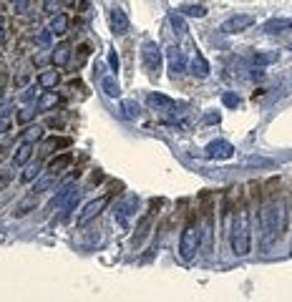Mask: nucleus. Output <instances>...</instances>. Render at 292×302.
Returning <instances> with one entry per match:
<instances>
[{
    "instance_id": "obj_1",
    "label": "nucleus",
    "mask_w": 292,
    "mask_h": 302,
    "mask_svg": "<svg viewBox=\"0 0 292 302\" xmlns=\"http://www.w3.org/2000/svg\"><path fill=\"white\" fill-rule=\"evenodd\" d=\"M259 224H262V244L269 247L287 224V212H284V202L279 199H269L267 204H262L259 209Z\"/></svg>"
},
{
    "instance_id": "obj_2",
    "label": "nucleus",
    "mask_w": 292,
    "mask_h": 302,
    "mask_svg": "<svg viewBox=\"0 0 292 302\" xmlns=\"http://www.w3.org/2000/svg\"><path fill=\"white\" fill-rule=\"evenodd\" d=\"M252 249V234H249V209L242 207L234 217V224H232V252L237 257H244L249 254Z\"/></svg>"
},
{
    "instance_id": "obj_3",
    "label": "nucleus",
    "mask_w": 292,
    "mask_h": 302,
    "mask_svg": "<svg viewBox=\"0 0 292 302\" xmlns=\"http://www.w3.org/2000/svg\"><path fill=\"white\" fill-rule=\"evenodd\" d=\"M199 244H202V227H199L197 219H189L187 227H184V232H182V239H179V254H182V259H187V262L194 259Z\"/></svg>"
},
{
    "instance_id": "obj_4",
    "label": "nucleus",
    "mask_w": 292,
    "mask_h": 302,
    "mask_svg": "<svg viewBox=\"0 0 292 302\" xmlns=\"http://www.w3.org/2000/svg\"><path fill=\"white\" fill-rule=\"evenodd\" d=\"M111 197L113 194H103V197H98V199H93V202H88L86 207H83V212L78 214V219H76V224L78 227H83V224H88L91 219H96L103 209H106V204L111 202Z\"/></svg>"
},
{
    "instance_id": "obj_5",
    "label": "nucleus",
    "mask_w": 292,
    "mask_h": 302,
    "mask_svg": "<svg viewBox=\"0 0 292 302\" xmlns=\"http://www.w3.org/2000/svg\"><path fill=\"white\" fill-rule=\"evenodd\" d=\"M143 68L149 71L152 76H159L162 71V51L157 43H143Z\"/></svg>"
},
{
    "instance_id": "obj_6",
    "label": "nucleus",
    "mask_w": 292,
    "mask_h": 302,
    "mask_svg": "<svg viewBox=\"0 0 292 302\" xmlns=\"http://www.w3.org/2000/svg\"><path fill=\"white\" fill-rule=\"evenodd\" d=\"M252 26H254V16L242 13V16H232L229 21H224L219 31L227 33V36H234V33H242V31H247V28H252Z\"/></svg>"
},
{
    "instance_id": "obj_7",
    "label": "nucleus",
    "mask_w": 292,
    "mask_h": 302,
    "mask_svg": "<svg viewBox=\"0 0 292 302\" xmlns=\"http://www.w3.org/2000/svg\"><path fill=\"white\" fill-rule=\"evenodd\" d=\"M204 154H207V159H232L234 146H232L229 141L219 138V141H212V143L204 148Z\"/></svg>"
},
{
    "instance_id": "obj_8",
    "label": "nucleus",
    "mask_w": 292,
    "mask_h": 302,
    "mask_svg": "<svg viewBox=\"0 0 292 302\" xmlns=\"http://www.w3.org/2000/svg\"><path fill=\"white\" fill-rule=\"evenodd\" d=\"M167 61H169V71H172V76H179V73L187 71V56H184L177 46L167 51Z\"/></svg>"
},
{
    "instance_id": "obj_9",
    "label": "nucleus",
    "mask_w": 292,
    "mask_h": 302,
    "mask_svg": "<svg viewBox=\"0 0 292 302\" xmlns=\"http://www.w3.org/2000/svg\"><path fill=\"white\" fill-rule=\"evenodd\" d=\"M146 103H149V108L154 111H177L179 103L169 96H162V93H149V98H146Z\"/></svg>"
},
{
    "instance_id": "obj_10",
    "label": "nucleus",
    "mask_w": 292,
    "mask_h": 302,
    "mask_svg": "<svg viewBox=\"0 0 292 302\" xmlns=\"http://www.w3.org/2000/svg\"><path fill=\"white\" fill-rule=\"evenodd\" d=\"M136 204H138V199H136V197H128L123 204H118V207H116V222H118L121 227H126V224H128V217H131V214H136V212H133V209H136Z\"/></svg>"
},
{
    "instance_id": "obj_11",
    "label": "nucleus",
    "mask_w": 292,
    "mask_h": 302,
    "mask_svg": "<svg viewBox=\"0 0 292 302\" xmlns=\"http://www.w3.org/2000/svg\"><path fill=\"white\" fill-rule=\"evenodd\" d=\"M262 31L264 33H269V36H277V33H292V18H272V21H267L264 26H262Z\"/></svg>"
},
{
    "instance_id": "obj_12",
    "label": "nucleus",
    "mask_w": 292,
    "mask_h": 302,
    "mask_svg": "<svg viewBox=\"0 0 292 302\" xmlns=\"http://www.w3.org/2000/svg\"><path fill=\"white\" fill-rule=\"evenodd\" d=\"M108 21H111V28H113V33H116V36L128 33V18H126V13H123L121 8H113V11H111V16H108Z\"/></svg>"
},
{
    "instance_id": "obj_13",
    "label": "nucleus",
    "mask_w": 292,
    "mask_h": 302,
    "mask_svg": "<svg viewBox=\"0 0 292 302\" xmlns=\"http://www.w3.org/2000/svg\"><path fill=\"white\" fill-rule=\"evenodd\" d=\"M76 194H78V192H76V187H73V184H66V187H63V189H61V192H58L53 199H51V209L66 207V204H68V202H71Z\"/></svg>"
},
{
    "instance_id": "obj_14",
    "label": "nucleus",
    "mask_w": 292,
    "mask_h": 302,
    "mask_svg": "<svg viewBox=\"0 0 292 302\" xmlns=\"http://www.w3.org/2000/svg\"><path fill=\"white\" fill-rule=\"evenodd\" d=\"M31 154H33V143H31V141H23V143L16 148V154H13V164H16V167H26L28 159H31Z\"/></svg>"
},
{
    "instance_id": "obj_15",
    "label": "nucleus",
    "mask_w": 292,
    "mask_h": 302,
    "mask_svg": "<svg viewBox=\"0 0 292 302\" xmlns=\"http://www.w3.org/2000/svg\"><path fill=\"white\" fill-rule=\"evenodd\" d=\"M277 61H279V51H257V53H252L254 66H269V63H277Z\"/></svg>"
},
{
    "instance_id": "obj_16",
    "label": "nucleus",
    "mask_w": 292,
    "mask_h": 302,
    "mask_svg": "<svg viewBox=\"0 0 292 302\" xmlns=\"http://www.w3.org/2000/svg\"><path fill=\"white\" fill-rule=\"evenodd\" d=\"M189 66H192V73H194V76H199V78H207V76H209V63L204 61L202 53H194Z\"/></svg>"
},
{
    "instance_id": "obj_17",
    "label": "nucleus",
    "mask_w": 292,
    "mask_h": 302,
    "mask_svg": "<svg viewBox=\"0 0 292 302\" xmlns=\"http://www.w3.org/2000/svg\"><path fill=\"white\" fill-rule=\"evenodd\" d=\"M71 162H73V154H71V151H63V154H58L56 159H51L48 169H51V172H56V174H61V172H63Z\"/></svg>"
},
{
    "instance_id": "obj_18",
    "label": "nucleus",
    "mask_w": 292,
    "mask_h": 302,
    "mask_svg": "<svg viewBox=\"0 0 292 302\" xmlns=\"http://www.w3.org/2000/svg\"><path fill=\"white\" fill-rule=\"evenodd\" d=\"M51 58H53V66H66V63H68V58H71V46H68V43L56 46Z\"/></svg>"
},
{
    "instance_id": "obj_19",
    "label": "nucleus",
    "mask_w": 292,
    "mask_h": 302,
    "mask_svg": "<svg viewBox=\"0 0 292 302\" xmlns=\"http://www.w3.org/2000/svg\"><path fill=\"white\" fill-rule=\"evenodd\" d=\"M56 177H58V174H56V172H51V169H48L46 174H41V177H38V182L33 184V194H41V192H46V189H48V187L56 182Z\"/></svg>"
},
{
    "instance_id": "obj_20",
    "label": "nucleus",
    "mask_w": 292,
    "mask_h": 302,
    "mask_svg": "<svg viewBox=\"0 0 292 302\" xmlns=\"http://www.w3.org/2000/svg\"><path fill=\"white\" fill-rule=\"evenodd\" d=\"M101 88H103V93H106L108 98H116V96L121 93V88H118V81H116V76H106V78H101Z\"/></svg>"
},
{
    "instance_id": "obj_21",
    "label": "nucleus",
    "mask_w": 292,
    "mask_h": 302,
    "mask_svg": "<svg viewBox=\"0 0 292 302\" xmlns=\"http://www.w3.org/2000/svg\"><path fill=\"white\" fill-rule=\"evenodd\" d=\"M121 111H123V116L131 118V121L141 118V106H138L136 101H123V103H121Z\"/></svg>"
},
{
    "instance_id": "obj_22",
    "label": "nucleus",
    "mask_w": 292,
    "mask_h": 302,
    "mask_svg": "<svg viewBox=\"0 0 292 302\" xmlns=\"http://www.w3.org/2000/svg\"><path fill=\"white\" fill-rule=\"evenodd\" d=\"M51 31H53V36H63V33L68 31V18H66L63 13H58V16L51 21Z\"/></svg>"
},
{
    "instance_id": "obj_23",
    "label": "nucleus",
    "mask_w": 292,
    "mask_h": 302,
    "mask_svg": "<svg viewBox=\"0 0 292 302\" xmlns=\"http://www.w3.org/2000/svg\"><path fill=\"white\" fill-rule=\"evenodd\" d=\"M56 83H58V71H43L38 76V86L41 88H53Z\"/></svg>"
},
{
    "instance_id": "obj_24",
    "label": "nucleus",
    "mask_w": 292,
    "mask_h": 302,
    "mask_svg": "<svg viewBox=\"0 0 292 302\" xmlns=\"http://www.w3.org/2000/svg\"><path fill=\"white\" fill-rule=\"evenodd\" d=\"M179 13H182V16H189V18H204V16H207V8H204V6H182Z\"/></svg>"
},
{
    "instance_id": "obj_25",
    "label": "nucleus",
    "mask_w": 292,
    "mask_h": 302,
    "mask_svg": "<svg viewBox=\"0 0 292 302\" xmlns=\"http://www.w3.org/2000/svg\"><path fill=\"white\" fill-rule=\"evenodd\" d=\"M169 23H172V28H174V33H177V36H182V33L187 31V26H184V18H182V13H172V16H169Z\"/></svg>"
},
{
    "instance_id": "obj_26",
    "label": "nucleus",
    "mask_w": 292,
    "mask_h": 302,
    "mask_svg": "<svg viewBox=\"0 0 292 302\" xmlns=\"http://www.w3.org/2000/svg\"><path fill=\"white\" fill-rule=\"evenodd\" d=\"M36 207V194H31L28 199H23L18 207H16V217H23V214H28V209H33Z\"/></svg>"
},
{
    "instance_id": "obj_27",
    "label": "nucleus",
    "mask_w": 292,
    "mask_h": 302,
    "mask_svg": "<svg viewBox=\"0 0 292 302\" xmlns=\"http://www.w3.org/2000/svg\"><path fill=\"white\" fill-rule=\"evenodd\" d=\"M222 103H224L227 108H237V106L242 103V98H239L237 93H232V91H227V93L222 96Z\"/></svg>"
},
{
    "instance_id": "obj_28",
    "label": "nucleus",
    "mask_w": 292,
    "mask_h": 302,
    "mask_svg": "<svg viewBox=\"0 0 292 302\" xmlns=\"http://www.w3.org/2000/svg\"><path fill=\"white\" fill-rule=\"evenodd\" d=\"M41 136H43V128H41V126H31V128H26L23 141H31V143H33V141H38Z\"/></svg>"
},
{
    "instance_id": "obj_29",
    "label": "nucleus",
    "mask_w": 292,
    "mask_h": 302,
    "mask_svg": "<svg viewBox=\"0 0 292 302\" xmlns=\"http://www.w3.org/2000/svg\"><path fill=\"white\" fill-rule=\"evenodd\" d=\"M56 101H58V96H56V93H46V96L38 101V108H41V111H46V108H48V106H53Z\"/></svg>"
},
{
    "instance_id": "obj_30",
    "label": "nucleus",
    "mask_w": 292,
    "mask_h": 302,
    "mask_svg": "<svg viewBox=\"0 0 292 302\" xmlns=\"http://www.w3.org/2000/svg\"><path fill=\"white\" fill-rule=\"evenodd\" d=\"M33 116H36V111H33V108H23V111L18 113V121H21V123H28Z\"/></svg>"
},
{
    "instance_id": "obj_31",
    "label": "nucleus",
    "mask_w": 292,
    "mask_h": 302,
    "mask_svg": "<svg viewBox=\"0 0 292 302\" xmlns=\"http://www.w3.org/2000/svg\"><path fill=\"white\" fill-rule=\"evenodd\" d=\"M36 177H38V164H36V167H28L21 179H23V182H31V179H36Z\"/></svg>"
},
{
    "instance_id": "obj_32",
    "label": "nucleus",
    "mask_w": 292,
    "mask_h": 302,
    "mask_svg": "<svg viewBox=\"0 0 292 302\" xmlns=\"http://www.w3.org/2000/svg\"><path fill=\"white\" fill-rule=\"evenodd\" d=\"M108 66H111V71H113V73H118V56H116V51H111V53H108Z\"/></svg>"
},
{
    "instance_id": "obj_33",
    "label": "nucleus",
    "mask_w": 292,
    "mask_h": 302,
    "mask_svg": "<svg viewBox=\"0 0 292 302\" xmlns=\"http://www.w3.org/2000/svg\"><path fill=\"white\" fill-rule=\"evenodd\" d=\"M13 108V101H6V103H0V118H6Z\"/></svg>"
},
{
    "instance_id": "obj_34",
    "label": "nucleus",
    "mask_w": 292,
    "mask_h": 302,
    "mask_svg": "<svg viewBox=\"0 0 292 302\" xmlns=\"http://www.w3.org/2000/svg\"><path fill=\"white\" fill-rule=\"evenodd\" d=\"M13 8H16V13H26L28 11V0H16Z\"/></svg>"
},
{
    "instance_id": "obj_35",
    "label": "nucleus",
    "mask_w": 292,
    "mask_h": 302,
    "mask_svg": "<svg viewBox=\"0 0 292 302\" xmlns=\"http://www.w3.org/2000/svg\"><path fill=\"white\" fill-rule=\"evenodd\" d=\"M61 3H63V0H46V11H48V13H56L53 8H58Z\"/></svg>"
},
{
    "instance_id": "obj_36",
    "label": "nucleus",
    "mask_w": 292,
    "mask_h": 302,
    "mask_svg": "<svg viewBox=\"0 0 292 302\" xmlns=\"http://www.w3.org/2000/svg\"><path fill=\"white\" fill-rule=\"evenodd\" d=\"M33 98H36V88H28V93L23 96V101H26V103H31Z\"/></svg>"
},
{
    "instance_id": "obj_37",
    "label": "nucleus",
    "mask_w": 292,
    "mask_h": 302,
    "mask_svg": "<svg viewBox=\"0 0 292 302\" xmlns=\"http://www.w3.org/2000/svg\"><path fill=\"white\" fill-rule=\"evenodd\" d=\"M207 123H219V113H207Z\"/></svg>"
},
{
    "instance_id": "obj_38",
    "label": "nucleus",
    "mask_w": 292,
    "mask_h": 302,
    "mask_svg": "<svg viewBox=\"0 0 292 302\" xmlns=\"http://www.w3.org/2000/svg\"><path fill=\"white\" fill-rule=\"evenodd\" d=\"M0 43H3V28H0Z\"/></svg>"
},
{
    "instance_id": "obj_39",
    "label": "nucleus",
    "mask_w": 292,
    "mask_h": 302,
    "mask_svg": "<svg viewBox=\"0 0 292 302\" xmlns=\"http://www.w3.org/2000/svg\"><path fill=\"white\" fill-rule=\"evenodd\" d=\"M63 3H71V0H63Z\"/></svg>"
}]
</instances>
